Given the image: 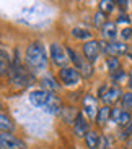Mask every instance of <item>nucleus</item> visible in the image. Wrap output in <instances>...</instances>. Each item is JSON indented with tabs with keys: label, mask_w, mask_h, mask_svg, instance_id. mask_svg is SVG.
I'll return each mask as SVG.
<instances>
[{
	"label": "nucleus",
	"mask_w": 132,
	"mask_h": 149,
	"mask_svg": "<svg viewBox=\"0 0 132 149\" xmlns=\"http://www.w3.org/2000/svg\"><path fill=\"white\" fill-rule=\"evenodd\" d=\"M25 62H26V68L34 76L42 73L47 68V54H46L44 45L39 41L28 44L26 50H25Z\"/></svg>",
	"instance_id": "1"
},
{
	"label": "nucleus",
	"mask_w": 132,
	"mask_h": 149,
	"mask_svg": "<svg viewBox=\"0 0 132 149\" xmlns=\"http://www.w3.org/2000/svg\"><path fill=\"white\" fill-rule=\"evenodd\" d=\"M30 102L34 105V107L41 109V110L47 112V113H59L61 112V101H59V97L56 96L54 93L51 91H46V89H34L30 93L28 96Z\"/></svg>",
	"instance_id": "2"
},
{
	"label": "nucleus",
	"mask_w": 132,
	"mask_h": 149,
	"mask_svg": "<svg viewBox=\"0 0 132 149\" xmlns=\"http://www.w3.org/2000/svg\"><path fill=\"white\" fill-rule=\"evenodd\" d=\"M8 78H10L11 84L16 86V88H28L34 79V74L21 63L18 49L15 50V57H13V60H11V67H10V71H8Z\"/></svg>",
	"instance_id": "3"
},
{
	"label": "nucleus",
	"mask_w": 132,
	"mask_h": 149,
	"mask_svg": "<svg viewBox=\"0 0 132 149\" xmlns=\"http://www.w3.org/2000/svg\"><path fill=\"white\" fill-rule=\"evenodd\" d=\"M67 55H68V60L73 63V68H75V70H78V73L82 74V76L90 78L91 74H93V65H91L90 62L85 58V57L80 55L75 49L67 47Z\"/></svg>",
	"instance_id": "4"
},
{
	"label": "nucleus",
	"mask_w": 132,
	"mask_h": 149,
	"mask_svg": "<svg viewBox=\"0 0 132 149\" xmlns=\"http://www.w3.org/2000/svg\"><path fill=\"white\" fill-rule=\"evenodd\" d=\"M59 79L64 86L67 88H75L80 84V79H82V74L78 73V70H75L73 67H65L59 70Z\"/></svg>",
	"instance_id": "5"
},
{
	"label": "nucleus",
	"mask_w": 132,
	"mask_h": 149,
	"mask_svg": "<svg viewBox=\"0 0 132 149\" xmlns=\"http://www.w3.org/2000/svg\"><path fill=\"white\" fill-rule=\"evenodd\" d=\"M49 55H51V58H52L56 67L65 68V65H67V62H68L67 49H64L59 42H52V44L49 45Z\"/></svg>",
	"instance_id": "6"
},
{
	"label": "nucleus",
	"mask_w": 132,
	"mask_h": 149,
	"mask_svg": "<svg viewBox=\"0 0 132 149\" xmlns=\"http://www.w3.org/2000/svg\"><path fill=\"white\" fill-rule=\"evenodd\" d=\"M0 149H28V148L15 134L0 133Z\"/></svg>",
	"instance_id": "7"
},
{
	"label": "nucleus",
	"mask_w": 132,
	"mask_h": 149,
	"mask_svg": "<svg viewBox=\"0 0 132 149\" xmlns=\"http://www.w3.org/2000/svg\"><path fill=\"white\" fill-rule=\"evenodd\" d=\"M100 52H101V44H100L98 41L91 39V41H88V42L83 44V57H85L91 65L98 60Z\"/></svg>",
	"instance_id": "8"
},
{
	"label": "nucleus",
	"mask_w": 132,
	"mask_h": 149,
	"mask_svg": "<svg viewBox=\"0 0 132 149\" xmlns=\"http://www.w3.org/2000/svg\"><path fill=\"white\" fill-rule=\"evenodd\" d=\"M82 105H83V113L88 117L90 120H96V115H98V101L95 99L93 96L87 94V96L82 99Z\"/></svg>",
	"instance_id": "9"
},
{
	"label": "nucleus",
	"mask_w": 132,
	"mask_h": 149,
	"mask_svg": "<svg viewBox=\"0 0 132 149\" xmlns=\"http://www.w3.org/2000/svg\"><path fill=\"white\" fill-rule=\"evenodd\" d=\"M101 49L104 50L106 54L109 57H116V55H122V54H127V44L124 42H109V44H106V42H100Z\"/></svg>",
	"instance_id": "10"
},
{
	"label": "nucleus",
	"mask_w": 132,
	"mask_h": 149,
	"mask_svg": "<svg viewBox=\"0 0 132 149\" xmlns=\"http://www.w3.org/2000/svg\"><path fill=\"white\" fill-rule=\"evenodd\" d=\"M101 99H103V102H104L108 107H109V105H113V104H116L117 101H121V99H122L121 88H119V86H109V88L106 89L104 96H103Z\"/></svg>",
	"instance_id": "11"
},
{
	"label": "nucleus",
	"mask_w": 132,
	"mask_h": 149,
	"mask_svg": "<svg viewBox=\"0 0 132 149\" xmlns=\"http://www.w3.org/2000/svg\"><path fill=\"white\" fill-rule=\"evenodd\" d=\"M111 120L121 127H127L129 123L132 122V117H131V112L124 110V109H113L111 112Z\"/></svg>",
	"instance_id": "12"
},
{
	"label": "nucleus",
	"mask_w": 132,
	"mask_h": 149,
	"mask_svg": "<svg viewBox=\"0 0 132 149\" xmlns=\"http://www.w3.org/2000/svg\"><path fill=\"white\" fill-rule=\"evenodd\" d=\"M88 122L85 118H83V115L82 113H78V115L75 117V120H73V133L77 134V136H87V133H88Z\"/></svg>",
	"instance_id": "13"
},
{
	"label": "nucleus",
	"mask_w": 132,
	"mask_h": 149,
	"mask_svg": "<svg viewBox=\"0 0 132 149\" xmlns=\"http://www.w3.org/2000/svg\"><path fill=\"white\" fill-rule=\"evenodd\" d=\"M59 88H61V84H59V83L56 81V78L51 76V74H44V76L41 78V89L54 93V91H57Z\"/></svg>",
	"instance_id": "14"
},
{
	"label": "nucleus",
	"mask_w": 132,
	"mask_h": 149,
	"mask_svg": "<svg viewBox=\"0 0 132 149\" xmlns=\"http://www.w3.org/2000/svg\"><path fill=\"white\" fill-rule=\"evenodd\" d=\"M10 67H11L10 55L4 49H0V76H7L8 71H10Z\"/></svg>",
	"instance_id": "15"
},
{
	"label": "nucleus",
	"mask_w": 132,
	"mask_h": 149,
	"mask_svg": "<svg viewBox=\"0 0 132 149\" xmlns=\"http://www.w3.org/2000/svg\"><path fill=\"white\" fill-rule=\"evenodd\" d=\"M100 143H101V136L93 130L88 131L87 136H85V144H87V148L88 149H98Z\"/></svg>",
	"instance_id": "16"
},
{
	"label": "nucleus",
	"mask_w": 132,
	"mask_h": 149,
	"mask_svg": "<svg viewBox=\"0 0 132 149\" xmlns=\"http://www.w3.org/2000/svg\"><path fill=\"white\" fill-rule=\"evenodd\" d=\"M101 34H103V37H104V39H108V41H113V42H114V39H116V36H117L116 23L108 21L104 26L101 28Z\"/></svg>",
	"instance_id": "17"
},
{
	"label": "nucleus",
	"mask_w": 132,
	"mask_h": 149,
	"mask_svg": "<svg viewBox=\"0 0 132 149\" xmlns=\"http://www.w3.org/2000/svg\"><path fill=\"white\" fill-rule=\"evenodd\" d=\"M15 130V123L5 113H0V133H13Z\"/></svg>",
	"instance_id": "18"
},
{
	"label": "nucleus",
	"mask_w": 132,
	"mask_h": 149,
	"mask_svg": "<svg viewBox=\"0 0 132 149\" xmlns=\"http://www.w3.org/2000/svg\"><path fill=\"white\" fill-rule=\"evenodd\" d=\"M111 112H113V109H109L108 105L100 107L98 115H96V123H98V125H104L106 122H109L111 120Z\"/></svg>",
	"instance_id": "19"
},
{
	"label": "nucleus",
	"mask_w": 132,
	"mask_h": 149,
	"mask_svg": "<svg viewBox=\"0 0 132 149\" xmlns=\"http://www.w3.org/2000/svg\"><path fill=\"white\" fill-rule=\"evenodd\" d=\"M72 36L77 37V39H82L85 42L91 41V33L88 29H82V28H73L72 29Z\"/></svg>",
	"instance_id": "20"
},
{
	"label": "nucleus",
	"mask_w": 132,
	"mask_h": 149,
	"mask_svg": "<svg viewBox=\"0 0 132 149\" xmlns=\"http://www.w3.org/2000/svg\"><path fill=\"white\" fill-rule=\"evenodd\" d=\"M106 65H108V70L111 73H116V71L121 70V62H119L117 57H108L106 58Z\"/></svg>",
	"instance_id": "21"
},
{
	"label": "nucleus",
	"mask_w": 132,
	"mask_h": 149,
	"mask_svg": "<svg viewBox=\"0 0 132 149\" xmlns=\"http://www.w3.org/2000/svg\"><path fill=\"white\" fill-rule=\"evenodd\" d=\"M121 104H122V109H124V110L132 112V91H131V93H124V94H122Z\"/></svg>",
	"instance_id": "22"
},
{
	"label": "nucleus",
	"mask_w": 132,
	"mask_h": 149,
	"mask_svg": "<svg viewBox=\"0 0 132 149\" xmlns=\"http://www.w3.org/2000/svg\"><path fill=\"white\" fill-rule=\"evenodd\" d=\"M100 11H103V13H111V11L114 10V5H116V2H111V0H101L100 2Z\"/></svg>",
	"instance_id": "23"
},
{
	"label": "nucleus",
	"mask_w": 132,
	"mask_h": 149,
	"mask_svg": "<svg viewBox=\"0 0 132 149\" xmlns=\"http://www.w3.org/2000/svg\"><path fill=\"white\" fill-rule=\"evenodd\" d=\"M106 23H108V21H106V15L103 13V11H98V13L95 15V26H96V28H103Z\"/></svg>",
	"instance_id": "24"
},
{
	"label": "nucleus",
	"mask_w": 132,
	"mask_h": 149,
	"mask_svg": "<svg viewBox=\"0 0 132 149\" xmlns=\"http://www.w3.org/2000/svg\"><path fill=\"white\" fill-rule=\"evenodd\" d=\"M111 76H113L114 81H121V79L126 78V73H124V70H119V71H116V73H113Z\"/></svg>",
	"instance_id": "25"
},
{
	"label": "nucleus",
	"mask_w": 132,
	"mask_h": 149,
	"mask_svg": "<svg viewBox=\"0 0 132 149\" xmlns=\"http://www.w3.org/2000/svg\"><path fill=\"white\" fill-rule=\"evenodd\" d=\"M98 149H111L109 148V138H108V136H103L101 138V143H100Z\"/></svg>",
	"instance_id": "26"
},
{
	"label": "nucleus",
	"mask_w": 132,
	"mask_h": 149,
	"mask_svg": "<svg viewBox=\"0 0 132 149\" xmlns=\"http://www.w3.org/2000/svg\"><path fill=\"white\" fill-rule=\"evenodd\" d=\"M121 37L122 39H131L132 37V29L131 28H124V29L121 31Z\"/></svg>",
	"instance_id": "27"
},
{
	"label": "nucleus",
	"mask_w": 132,
	"mask_h": 149,
	"mask_svg": "<svg viewBox=\"0 0 132 149\" xmlns=\"http://www.w3.org/2000/svg\"><path fill=\"white\" fill-rule=\"evenodd\" d=\"M117 23H129V16H126V15H121L119 18H117Z\"/></svg>",
	"instance_id": "28"
},
{
	"label": "nucleus",
	"mask_w": 132,
	"mask_h": 149,
	"mask_svg": "<svg viewBox=\"0 0 132 149\" xmlns=\"http://www.w3.org/2000/svg\"><path fill=\"white\" fill-rule=\"evenodd\" d=\"M127 149H132V139H129V141H127Z\"/></svg>",
	"instance_id": "29"
},
{
	"label": "nucleus",
	"mask_w": 132,
	"mask_h": 149,
	"mask_svg": "<svg viewBox=\"0 0 132 149\" xmlns=\"http://www.w3.org/2000/svg\"><path fill=\"white\" fill-rule=\"evenodd\" d=\"M129 88L132 89V74H131V78H129Z\"/></svg>",
	"instance_id": "30"
},
{
	"label": "nucleus",
	"mask_w": 132,
	"mask_h": 149,
	"mask_svg": "<svg viewBox=\"0 0 132 149\" xmlns=\"http://www.w3.org/2000/svg\"><path fill=\"white\" fill-rule=\"evenodd\" d=\"M111 149H117V148H111Z\"/></svg>",
	"instance_id": "31"
},
{
	"label": "nucleus",
	"mask_w": 132,
	"mask_h": 149,
	"mask_svg": "<svg viewBox=\"0 0 132 149\" xmlns=\"http://www.w3.org/2000/svg\"><path fill=\"white\" fill-rule=\"evenodd\" d=\"M0 109H2V104H0Z\"/></svg>",
	"instance_id": "32"
}]
</instances>
